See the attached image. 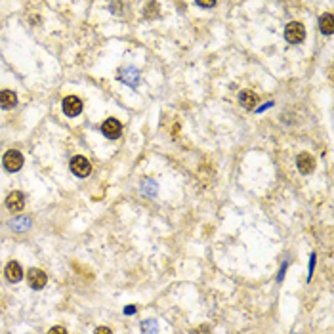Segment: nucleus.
Returning <instances> with one entry per match:
<instances>
[{
	"mask_svg": "<svg viewBox=\"0 0 334 334\" xmlns=\"http://www.w3.org/2000/svg\"><path fill=\"white\" fill-rule=\"evenodd\" d=\"M285 38L290 44H300L305 38V27L300 21H290L285 27Z\"/></svg>",
	"mask_w": 334,
	"mask_h": 334,
	"instance_id": "nucleus-1",
	"label": "nucleus"
},
{
	"mask_svg": "<svg viewBox=\"0 0 334 334\" xmlns=\"http://www.w3.org/2000/svg\"><path fill=\"white\" fill-rule=\"evenodd\" d=\"M2 164L8 172H18L21 166H23V155L16 149H10V151L4 153V159H2Z\"/></svg>",
	"mask_w": 334,
	"mask_h": 334,
	"instance_id": "nucleus-2",
	"label": "nucleus"
},
{
	"mask_svg": "<svg viewBox=\"0 0 334 334\" xmlns=\"http://www.w3.org/2000/svg\"><path fill=\"white\" fill-rule=\"evenodd\" d=\"M71 170H73V174L78 176V178H86V176L90 174V170H92V166H90V162H88L86 157L76 155V157L71 159Z\"/></svg>",
	"mask_w": 334,
	"mask_h": 334,
	"instance_id": "nucleus-3",
	"label": "nucleus"
},
{
	"mask_svg": "<svg viewBox=\"0 0 334 334\" xmlns=\"http://www.w3.org/2000/svg\"><path fill=\"white\" fill-rule=\"evenodd\" d=\"M119 80H123L124 84H128L134 88V86H138V82H140V71L132 65L123 67V69L119 71Z\"/></svg>",
	"mask_w": 334,
	"mask_h": 334,
	"instance_id": "nucleus-4",
	"label": "nucleus"
},
{
	"mask_svg": "<svg viewBox=\"0 0 334 334\" xmlns=\"http://www.w3.org/2000/svg\"><path fill=\"white\" fill-rule=\"evenodd\" d=\"M61 105H63V113L67 117H76V115H80V111H82V101L76 95H67Z\"/></svg>",
	"mask_w": 334,
	"mask_h": 334,
	"instance_id": "nucleus-5",
	"label": "nucleus"
},
{
	"mask_svg": "<svg viewBox=\"0 0 334 334\" xmlns=\"http://www.w3.org/2000/svg\"><path fill=\"white\" fill-rule=\"evenodd\" d=\"M27 281H29V285L33 286L35 290H40L42 286L46 285L48 277H46V273H44L42 269H38V267H33V269H29Z\"/></svg>",
	"mask_w": 334,
	"mask_h": 334,
	"instance_id": "nucleus-6",
	"label": "nucleus"
},
{
	"mask_svg": "<svg viewBox=\"0 0 334 334\" xmlns=\"http://www.w3.org/2000/svg\"><path fill=\"white\" fill-rule=\"evenodd\" d=\"M296 166H298V170L302 174L307 176V174H311L315 170V159L309 153H300L298 159H296Z\"/></svg>",
	"mask_w": 334,
	"mask_h": 334,
	"instance_id": "nucleus-7",
	"label": "nucleus"
},
{
	"mask_svg": "<svg viewBox=\"0 0 334 334\" xmlns=\"http://www.w3.org/2000/svg\"><path fill=\"white\" fill-rule=\"evenodd\" d=\"M121 130H123V126H121V123H119L117 119H107V121L101 124V132H103V136H107L109 140H117V138L121 136Z\"/></svg>",
	"mask_w": 334,
	"mask_h": 334,
	"instance_id": "nucleus-8",
	"label": "nucleus"
},
{
	"mask_svg": "<svg viewBox=\"0 0 334 334\" xmlns=\"http://www.w3.org/2000/svg\"><path fill=\"white\" fill-rule=\"evenodd\" d=\"M6 206H8L12 212H19V210H23V206H25V197H23V193H21V191H14V193H10L8 199H6Z\"/></svg>",
	"mask_w": 334,
	"mask_h": 334,
	"instance_id": "nucleus-9",
	"label": "nucleus"
},
{
	"mask_svg": "<svg viewBox=\"0 0 334 334\" xmlns=\"http://www.w3.org/2000/svg\"><path fill=\"white\" fill-rule=\"evenodd\" d=\"M4 273H6V279H8L10 283H19L21 279H23V269L19 266L18 262H10L6 269H4Z\"/></svg>",
	"mask_w": 334,
	"mask_h": 334,
	"instance_id": "nucleus-10",
	"label": "nucleus"
},
{
	"mask_svg": "<svg viewBox=\"0 0 334 334\" xmlns=\"http://www.w3.org/2000/svg\"><path fill=\"white\" fill-rule=\"evenodd\" d=\"M18 105V95L14 94L12 90H2L0 92V107L2 109H12Z\"/></svg>",
	"mask_w": 334,
	"mask_h": 334,
	"instance_id": "nucleus-11",
	"label": "nucleus"
},
{
	"mask_svg": "<svg viewBox=\"0 0 334 334\" xmlns=\"http://www.w3.org/2000/svg\"><path fill=\"white\" fill-rule=\"evenodd\" d=\"M239 101L243 107H247V109H254V105L258 103V97L254 92H250V90H243L241 94H239Z\"/></svg>",
	"mask_w": 334,
	"mask_h": 334,
	"instance_id": "nucleus-12",
	"label": "nucleus"
},
{
	"mask_svg": "<svg viewBox=\"0 0 334 334\" xmlns=\"http://www.w3.org/2000/svg\"><path fill=\"white\" fill-rule=\"evenodd\" d=\"M319 29L324 35H332L334 33V16L332 14H324L323 18L319 19Z\"/></svg>",
	"mask_w": 334,
	"mask_h": 334,
	"instance_id": "nucleus-13",
	"label": "nucleus"
},
{
	"mask_svg": "<svg viewBox=\"0 0 334 334\" xmlns=\"http://www.w3.org/2000/svg\"><path fill=\"white\" fill-rule=\"evenodd\" d=\"M159 330V324L155 319H147V321H143L142 323V332L143 334H157Z\"/></svg>",
	"mask_w": 334,
	"mask_h": 334,
	"instance_id": "nucleus-14",
	"label": "nucleus"
},
{
	"mask_svg": "<svg viewBox=\"0 0 334 334\" xmlns=\"http://www.w3.org/2000/svg\"><path fill=\"white\" fill-rule=\"evenodd\" d=\"M10 226L14 229H18V231H23V229L31 228V221H29V218H18L14 221H10Z\"/></svg>",
	"mask_w": 334,
	"mask_h": 334,
	"instance_id": "nucleus-15",
	"label": "nucleus"
},
{
	"mask_svg": "<svg viewBox=\"0 0 334 334\" xmlns=\"http://www.w3.org/2000/svg\"><path fill=\"white\" fill-rule=\"evenodd\" d=\"M145 8H147V16L151 18V16H157V10H159V4H157V2H149V4L145 6Z\"/></svg>",
	"mask_w": 334,
	"mask_h": 334,
	"instance_id": "nucleus-16",
	"label": "nucleus"
},
{
	"mask_svg": "<svg viewBox=\"0 0 334 334\" xmlns=\"http://www.w3.org/2000/svg\"><path fill=\"white\" fill-rule=\"evenodd\" d=\"M48 334H67V330L63 326H52V328L48 330Z\"/></svg>",
	"mask_w": 334,
	"mask_h": 334,
	"instance_id": "nucleus-17",
	"label": "nucleus"
},
{
	"mask_svg": "<svg viewBox=\"0 0 334 334\" xmlns=\"http://www.w3.org/2000/svg\"><path fill=\"white\" fill-rule=\"evenodd\" d=\"M195 334H210V326L202 324V326H199V328L195 330Z\"/></svg>",
	"mask_w": 334,
	"mask_h": 334,
	"instance_id": "nucleus-18",
	"label": "nucleus"
},
{
	"mask_svg": "<svg viewBox=\"0 0 334 334\" xmlns=\"http://www.w3.org/2000/svg\"><path fill=\"white\" fill-rule=\"evenodd\" d=\"M95 334H113V332H111V328H107V326H97V328H95Z\"/></svg>",
	"mask_w": 334,
	"mask_h": 334,
	"instance_id": "nucleus-19",
	"label": "nucleus"
},
{
	"mask_svg": "<svg viewBox=\"0 0 334 334\" xmlns=\"http://www.w3.org/2000/svg\"><path fill=\"white\" fill-rule=\"evenodd\" d=\"M216 2H204V0H200V2H197V6H202V8H212Z\"/></svg>",
	"mask_w": 334,
	"mask_h": 334,
	"instance_id": "nucleus-20",
	"label": "nucleus"
}]
</instances>
